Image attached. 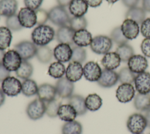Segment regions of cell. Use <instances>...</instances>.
<instances>
[{"label":"cell","mask_w":150,"mask_h":134,"mask_svg":"<svg viewBox=\"0 0 150 134\" xmlns=\"http://www.w3.org/2000/svg\"><path fill=\"white\" fill-rule=\"evenodd\" d=\"M55 36L54 29L47 25H40L36 27L32 32V42L39 46H46L49 43Z\"/></svg>","instance_id":"cell-1"},{"label":"cell","mask_w":150,"mask_h":134,"mask_svg":"<svg viewBox=\"0 0 150 134\" xmlns=\"http://www.w3.org/2000/svg\"><path fill=\"white\" fill-rule=\"evenodd\" d=\"M49 19L57 26H63L69 24L70 18L64 8L59 5L55 6L51 8L48 12Z\"/></svg>","instance_id":"cell-2"},{"label":"cell","mask_w":150,"mask_h":134,"mask_svg":"<svg viewBox=\"0 0 150 134\" xmlns=\"http://www.w3.org/2000/svg\"><path fill=\"white\" fill-rule=\"evenodd\" d=\"M90 45L93 52L98 55H105L111 49L112 41L107 36L98 35L93 38Z\"/></svg>","instance_id":"cell-3"},{"label":"cell","mask_w":150,"mask_h":134,"mask_svg":"<svg viewBox=\"0 0 150 134\" xmlns=\"http://www.w3.org/2000/svg\"><path fill=\"white\" fill-rule=\"evenodd\" d=\"M127 126L132 134L141 133L147 126L144 115L137 113L130 115L127 122Z\"/></svg>","instance_id":"cell-4"},{"label":"cell","mask_w":150,"mask_h":134,"mask_svg":"<svg viewBox=\"0 0 150 134\" xmlns=\"http://www.w3.org/2000/svg\"><path fill=\"white\" fill-rule=\"evenodd\" d=\"M38 47L33 42L29 41H23L14 46V49L19 53L23 61H28L36 56Z\"/></svg>","instance_id":"cell-5"},{"label":"cell","mask_w":150,"mask_h":134,"mask_svg":"<svg viewBox=\"0 0 150 134\" xmlns=\"http://www.w3.org/2000/svg\"><path fill=\"white\" fill-rule=\"evenodd\" d=\"M28 116L33 120L40 119L46 113V103L39 98L30 102L26 109Z\"/></svg>","instance_id":"cell-6"},{"label":"cell","mask_w":150,"mask_h":134,"mask_svg":"<svg viewBox=\"0 0 150 134\" xmlns=\"http://www.w3.org/2000/svg\"><path fill=\"white\" fill-rule=\"evenodd\" d=\"M1 89L7 96H16L21 92L22 83L16 78L9 76L2 81Z\"/></svg>","instance_id":"cell-7"},{"label":"cell","mask_w":150,"mask_h":134,"mask_svg":"<svg viewBox=\"0 0 150 134\" xmlns=\"http://www.w3.org/2000/svg\"><path fill=\"white\" fill-rule=\"evenodd\" d=\"M22 59L19 53L15 50L11 49L5 52L2 64L9 72L16 71L20 66Z\"/></svg>","instance_id":"cell-8"},{"label":"cell","mask_w":150,"mask_h":134,"mask_svg":"<svg viewBox=\"0 0 150 134\" xmlns=\"http://www.w3.org/2000/svg\"><path fill=\"white\" fill-rule=\"evenodd\" d=\"M18 17L22 27L30 28L36 24V15L35 11L27 7L22 8L19 11Z\"/></svg>","instance_id":"cell-9"},{"label":"cell","mask_w":150,"mask_h":134,"mask_svg":"<svg viewBox=\"0 0 150 134\" xmlns=\"http://www.w3.org/2000/svg\"><path fill=\"white\" fill-rule=\"evenodd\" d=\"M57 95L62 98H69L73 93L74 85L73 82L68 80L66 77H62L57 80L55 85Z\"/></svg>","instance_id":"cell-10"},{"label":"cell","mask_w":150,"mask_h":134,"mask_svg":"<svg viewBox=\"0 0 150 134\" xmlns=\"http://www.w3.org/2000/svg\"><path fill=\"white\" fill-rule=\"evenodd\" d=\"M127 62L128 68L137 74L145 72L148 66L146 58L141 55H134Z\"/></svg>","instance_id":"cell-11"},{"label":"cell","mask_w":150,"mask_h":134,"mask_svg":"<svg viewBox=\"0 0 150 134\" xmlns=\"http://www.w3.org/2000/svg\"><path fill=\"white\" fill-rule=\"evenodd\" d=\"M135 88L137 91L141 94L150 93V73L144 72L138 73L134 79Z\"/></svg>","instance_id":"cell-12"},{"label":"cell","mask_w":150,"mask_h":134,"mask_svg":"<svg viewBox=\"0 0 150 134\" xmlns=\"http://www.w3.org/2000/svg\"><path fill=\"white\" fill-rule=\"evenodd\" d=\"M102 69L99 65L94 61L87 62L83 67V75L90 82H97L101 76Z\"/></svg>","instance_id":"cell-13"},{"label":"cell","mask_w":150,"mask_h":134,"mask_svg":"<svg viewBox=\"0 0 150 134\" xmlns=\"http://www.w3.org/2000/svg\"><path fill=\"white\" fill-rule=\"evenodd\" d=\"M135 89L131 83H122L116 90V98L122 103L131 101L135 96Z\"/></svg>","instance_id":"cell-14"},{"label":"cell","mask_w":150,"mask_h":134,"mask_svg":"<svg viewBox=\"0 0 150 134\" xmlns=\"http://www.w3.org/2000/svg\"><path fill=\"white\" fill-rule=\"evenodd\" d=\"M118 81V73L113 70L104 69L97 83L103 88H108L115 85Z\"/></svg>","instance_id":"cell-15"},{"label":"cell","mask_w":150,"mask_h":134,"mask_svg":"<svg viewBox=\"0 0 150 134\" xmlns=\"http://www.w3.org/2000/svg\"><path fill=\"white\" fill-rule=\"evenodd\" d=\"M54 58L60 62L64 63L71 60L72 56V48L67 43H59L53 49Z\"/></svg>","instance_id":"cell-16"},{"label":"cell","mask_w":150,"mask_h":134,"mask_svg":"<svg viewBox=\"0 0 150 134\" xmlns=\"http://www.w3.org/2000/svg\"><path fill=\"white\" fill-rule=\"evenodd\" d=\"M138 25L135 21L130 19H125L123 21L120 27L122 34L128 40L134 39L137 37L139 32Z\"/></svg>","instance_id":"cell-17"},{"label":"cell","mask_w":150,"mask_h":134,"mask_svg":"<svg viewBox=\"0 0 150 134\" xmlns=\"http://www.w3.org/2000/svg\"><path fill=\"white\" fill-rule=\"evenodd\" d=\"M66 78L72 82L79 81L83 75V68L81 63L71 61L66 69Z\"/></svg>","instance_id":"cell-18"},{"label":"cell","mask_w":150,"mask_h":134,"mask_svg":"<svg viewBox=\"0 0 150 134\" xmlns=\"http://www.w3.org/2000/svg\"><path fill=\"white\" fill-rule=\"evenodd\" d=\"M55 86L49 83H43L38 86L37 95L39 99L46 103L55 99L56 95Z\"/></svg>","instance_id":"cell-19"},{"label":"cell","mask_w":150,"mask_h":134,"mask_svg":"<svg viewBox=\"0 0 150 134\" xmlns=\"http://www.w3.org/2000/svg\"><path fill=\"white\" fill-rule=\"evenodd\" d=\"M74 31L67 25L60 26L56 32V39L60 43L73 45Z\"/></svg>","instance_id":"cell-20"},{"label":"cell","mask_w":150,"mask_h":134,"mask_svg":"<svg viewBox=\"0 0 150 134\" xmlns=\"http://www.w3.org/2000/svg\"><path fill=\"white\" fill-rule=\"evenodd\" d=\"M121 61L119 55L115 52H109L104 55L101 62L104 69L114 70L120 66Z\"/></svg>","instance_id":"cell-21"},{"label":"cell","mask_w":150,"mask_h":134,"mask_svg":"<svg viewBox=\"0 0 150 134\" xmlns=\"http://www.w3.org/2000/svg\"><path fill=\"white\" fill-rule=\"evenodd\" d=\"M88 6L85 0H72L69 5V11L74 16H83L87 12Z\"/></svg>","instance_id":"cell-22"},{"label":"cell","mask_w":150,"mask_h":134,"mask_svg":"<svg viewBox=\"0 0 150 134\" xmlns=\"http://www.w3.org/2000/svg\"><path fill=\"white\" fill-rule=\"evenodd\" d=\"M93 38L91 33L87 29H81L76 31L73 36V42L76 46L83 47L90 45Z\"/></svg>","instance_id":"cell-23"},{"label":"cell","mask_w":150,"mask_h":134,"mask_svg":"<svg viewBox=\"0 0 150 134\" xmlns=\"http://www.w3.org/2000/svg\"><path fill=\"white\" fill-rule=\"evenodd\" d=\"M57 116L62 120L70 122L74 120L77 114L74 108L71 105L67 103L60 105L58 110Z\"/></svg>","instance_id":"cell-24"},{"label":"cell","mask_w":150,"mask_h":134,"mask_svg":"<svg viewBox=\"0 0 150 134\" xmlns=\"http://www.w3.org/2000/svg\"><path fill=\"white\" fill-rule=\"evenodd\" d=\"M68 103L71 105L76 110L77 115H84L87 109L85 103V99L79 95H72L68 98Z\"/></svg>","instance_id":"cell-25"},{"label":"cell","mask_w":150,"mask_h":134,"mask_svg":"<svg viewBox=\"0 0 150 134\" xmlns=\"http://www.w3.org/2000/svg\"><path fill=\"white\" fill-rule=\"evenodd\" d=\"M18 9L16 0H0V15L9 17L16 14Z\"/></svg>","instance_id":"cell-26"},{"label":"cell","mask_w":150,"mask_h":134,"mask_svg":"<svg viewBox=\"0 0 150 134\" xmlns=\"http://www.w3.org/2000/svg\"><path fill=\"white\" fill-rule=\"evenodd\" d=\"M134 105L137 110L145 112L150 107V95L138 93L134 96Z\"/></svg>","instance_id":"cell-27"},{"label":"cell","mask_w":150,"mask_h":134,"mask_svg":"<svg viewBox=\"0 0 150 134\" xmlns=\"http://www.w3.org/2000/svg\"><path fill=\"white\" fill-rule=\"evenodd\" d=\"M146 13L143 8L140 7H134L129 8L125 14L126 19H130L135 21L138 24H141L145 19Z\"/></svg>","instance_id":"cell-28"},{"label":"cell","mask_w":150,"mask_h":134,"mask_svg":"<svg viewBox=\"0 0 150 134\" xmlns=\"http://www.w3.org/2000/svg\"><path fill=\"white\" fill-rule=\"evenodd\" d=\"M85 103L87 110L96 111L98 110L103 104L101 97L96 93L89 94L85 99Z\"/></svg>","instance_id":"cell-29"},{"label":"cell","mask_w":150,"mask_h":134,"mask_svg":"<svg viewBox=\"0 0 150 134\" xmlns=\"http://www.w3.org/2000/svg\"><path fill=\"white\" fill-rule=\"evenodd\" d=\"M53 56V52L47 46H41L38 47L36 56L38 61L42 63L50 62Z\"/></svg>","instance_id":"cell-30"},{"label":"cell","mask_w":150,"mask_h":134,"mask_svg":"<svg viewBox=\"0 0 150 134\" xmlns=\"http://www.w3.org/2000/svg\"><path fill=\"white\" fill-rule=\"evenodd\" d=\"M33 72V68L31 63L27 61H23L19 68L15 71L16 75L23 80L29 79L32 75Z\"/></svg>","instance_id":"cell-31"},{"label":"cell","mask_w":150,"mask_h":134,"mask_svg":"<svg viewBox=\"0 0 150 134\" xmlns=\"http://www.w3.org/2000/svg\"><path fill=\"white\" fill-rule=\"evenodd\" d=\"M82 132L81 124L76 120L66 122L62 128V134H81Z\"/></svg>","instance_id":"cell-32"},{"label":"cell","mask_w":150,"mask_h":134,"mask_svg":"<svg viewBox=\"0 0 150 134\" xmlns=\"http://www.w3.org/2000/svg\"><path fill=\"white\" fill-rule=\"evenodd\" d=\"M38 86L36 82L31 79L23 80L22 83L21 92L26 96L30 97L37 94Z\"/></svg>","instance_id":"cell-33"},{"label":"cell","mask_w":150,"mask_h":134,"mask_svg":"<svg viewBox=\"0 0 150 134\" xmlns=\"http://www.w3.org/2000/svg\"><path fill=\"white\" fill-rule=\"evenodd\" d=\"M66 73V68L63 63L54 62L51 63L48 69V74L53 78L60 79Z\"/></svg>","instance_id":"cell-34"},{"label":"cell","mask_w":150,"mask_h":134,"mask_svg":"<svg viewBox=\"0 0 150 134\" xmlns=\"http://www.w3.org/2000/svg\"><path fill=\"white\" fill-rule=\"evenodd\" d=\"M12 39L11 31L5 26L0 27V49L5 50L9 47Z\"/></svg>","instance_id":"cell-35"},{"label":"cell","mask_w":150,"mask_h":134,"mask_svg":"<svg viewBox=\"0 0 150 134\" xmlns=\"http://www.w3.org/2000/svg\"><path fill=\"white\" fill-rule=\"evenodd\" d=\"M115 52L119 55L121 61L122 62H128L129 58L134 55L133 48L128 43L118 45Z\"/></svg>","instance_id":"cell-36"},{"label":"cell","mask_w":150,"mask_h":134,"mask_svg":"<svg viewBox=\"0 0 150 134\" xmlns=\"http://www.w3.org/2000/svg\"><path fill=\"white\" fill-rule=\"evenodd\" d=\"M118 81L121 83H131L134 82L135 75L128 67L122 68L118 73Z\"/></svg>","instance_id":"cell-37"},{"label":"cell","mask_w":150,"mask_h":134,"mask_svg":"<svg viewBox=\"0 0 150 134\" xmlns=\"http://www.w3.org/2000/svg\"><path fill=\"white\" fill-rule=\"evenodd\" d=\"M69 26L74 31L86 29L87 26V21L84 16L70 18L69 22Z\"/></svg>","instance_id":"cell-38"},{"label":"cell","mask_w":150,"mask_h":134,"mask_svg":"<svg viewBox=\"0 0 150 134\" xmlns=\"http://www.w3.org/2000/svg\"><path fill=\"white\" fill-rule=\"evenodd\" d=\"M86 58L87 53L84 48L78 46L73 47L71 61L83 63L86 61Z\"/></svg>","instance_id":"cell-39"},{"label":"cell","mask_w":150,"mask_h":134,"mask_svg":"<svg viewBox=\"0 0 150 134\" xmlns=\"http://www.w3.org/2000/svg\"><path fill=\"white\" fill-rule=\"evenodd\" d=\"M62 105L61 101L56 98L50 102L46 103V113L50 118H55L57 116L59 107Z\"/></svg>","instance_id":"cell-40"},{"label":"cell","mask_w":150,"mask_h":134,"mask_svg":"<svg viewBox=\"0 0 150 134\" xmlns=\"http://www.w3.org/2000/svg\"><path fill=\"white\" fill-rule=\"evenodd\" d=\"M110 38L112 42L118 45L125 44L128 42V39L122 34L120 26L115 27L112 30L110 34Z\"/></svg>","instance_id":"cell-41"},{"label":"cell","mask_w":150,"mask_h":134,"mask_svg":"<svg viewBox=\"0 0 150 134\" xmlns=\"http://www.w3.org/2000/svg\"><path fill=\"white\" fill-rule=\"evenodd\" d=\"M6 25L8 28L13 31H18L23 28L19 22L18 15L16 14L6 18Z\"/></svg>","instance_id":"cell-42"},{"label":"cell","mask_w":150,"mask_h":134,"mask_svg":"<svg viewBox=\"0 0 150 134\" xmlns=\"http://www.w3.org/2000/svg\"><path fill=\"white\" fill-rule=\"evenodd\" d=\"M36 15V24L38 25H44L49 19L48 12L43 9H38L35 11Z\"/></svg>","instance_id":"cell-43"},{"label":"cell","mask_w":150,"mask_h":134,"mask_svg":"<svg viewBox=\"0 0 150 134\" xmlns=\"http://www.w3.org/2000/svg\"><path fill=\"white\" fill-rule=\"evenodd\" d=\"M141 33L145 38H150V17L145 19L141 24Z\"/></svg>","instance_id":"cell-44"},{"label":"cell","mask_w":150,"mask_h":134,"mask_svg":"<svg viewBox=\"0 0 150 134\" xmlns=\"http://www.w3.org/2000/svg\"><path fill=\"white\" fill-rule=\"evenodd\" d=\"M43 0H24L26 7L36 11L39 9Z\"/></svg>","instance_id":"cell-45"},{"label":"cell","mask_w":150,"mask_h":134,"mask_svg":"<svg viewBox=\"0 0 150 134\" xmlns=\"http://www.w3.org/2000/svg\"><path fill=\"white\" fill-rule=\"evenodd\" d=\"M141 49L143 54L148 58H150V38H145L141 44Z\"/></svg>","instance_id":"cell-46"},{"label":"cell","mask_w":150,"mask_h":134,"mask_svg":"<svg viewBox=\"0 0 150 134\" xmlns=\"http://www.w3.org/2000/svg\"><path fill=\"white\" fill-rule=\"evenodd\" d=\"M9 76L10 72L4 67L3 64H0V81H2L4 79Z\"/></svg>","instance_id":"cell-47"},{"label":"cell","mask_w":150,"mask_h":134,"mask_svg":"<svg viewBox=\"0 0 150 134\" xmlns=\"http://www.w3.org/2000/svg\"><path fill=\"white\" fill-rule=\"evenodd\" d=\"M122 2L125 6L131 8L137 6L138 3V0H122Z\"/></svg>","instance_id":"cell-48"},{"label":"cell","mask_w":150,"mask_h":134,"mask_svg":"<svg viewBox=\"0 0 150 134\" xmlns=\"http://www.w3.org/2000/svg\"><path fill=\"white\" fill-rule=\"evenodd\" d=\"M85 1L88 6L93 8H96L100 6L103 2V0H85Z\"/></svg>","instance_id":"cell-49"},{"label":"cell","mask_w":150,"mask_h":134,"mask_svg":"<svg viewBox=\"0 0 150 134\" xmlns=\"http://www.w3.org/2000/svg\"><path fill=\"white\" fill-rule=\"evenodd\" d=\"M142 8L145 12H150V0L142 1Z\"/></svg>","instance_id":"cell-50"},{"label":"cell","mask_w":150,"mask_h":134,"mask_svg":"<svg viewBox=\"0 0 150 134\" xmlns=\"http://www.w3.org/2000/svg\"><path fill=\"white\" fill-rule=\"evenodd\" d=\"M144 116L146 119L147 126L150 128V107L145 111V115Z\"/></svg>","instance_id":"cell-51"},{"label":"cell","mask_w":150,"mask_h":134,"mask_svg":"<svg viewBox=\"0 0 150 134\" xmlns=\"http://www.w3.org/2000/svg\"><path fill=\"white\" fill-rule=\"evenodd\" d=\"M71 1L72 0H57V2L59 6L64 8L67 6H69Z\"/></svg>","instance_id":"cell-52"},{"label":"cell","mask_w":150,"mask_h":134,"mask_svg":"<svg viewBox=\"0 0 150 134\" xmlns=\"http://www.w3.org/2000/svg\"><path fill=\"white\" fill-rule=\"evenodd\" d=\"M5 94L3 92L2 89H0V106H1L5 101Z\"/></svg>","instance_id":"cell-53"},{"label":"cell","mask_w":150,"mask_h":134,"mask_svg":"<svg viewBox=\"0 0 150 134\" xmlns=\"http://www.w3.org/2000/svg\"><path fill=\"white\" fill-rule=\"evenodd\" d=\"M5 53V52L4 50L0 49V64H2L3 59H4Z\"/></svg>","instance_id":"cell-54"},{"label":"cell","mask_w":150,"mask_h":134,"mask_svg":"<svg viewBox=\"0 0 150 134\" xmlns=\"http://www.w3.org/2000/svg\"><path fill=\"white\" fill-rule=\"evenodd\" d=\"M106 1L108 2V3L112 4L115 3V2H116L117 1H118V0H106Z\"/></svg>","instance_id":"cell-55"},{"label":"cell","mask_w":150,"mask_h":134,"mask_svg":"<svg viewBox=\"0 0 150 134\" xmlns=\"http://www.w3.org/2000/svg\"><path fill=\"white\" fill-rule=\"evenodd\" d=\"M138 134H142V133H138Z\"/></svg>","instance_id":"cell-56"}]
</instances>
